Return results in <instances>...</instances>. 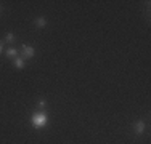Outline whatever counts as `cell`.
I'll list each match as a JSON object with an SVG mask.
<instances>
[{"label": "cell", "mask_w": 151, "mask_h": 144, "mask_svg": "<svg viewBox=\"0 0 151 144\" xmlns=\"http://www.w3.org/2000/svg\"><path fill=\"white\" fill-rule=\"evenodd\" d=\"M2 51H3V43L0 42V55H2Z\"/></svg>", "instance_id": "9c48e42d"}, {"label": "cell", "mask_w": 151, "mask_h": 144, "mask_svg": "<svg viewBox=\"0 0 151 144\" xmlns=\"http://www.w3.org/2000/svg\"><path fill=\"white\" fill-rule=\"evenodd\" d=\"M24 66H26V59H23V58L18 56L15 59V67H16V69H23Z\"/></svg>", "instance_id": "8992f818"}, {"label": "cell", "mask_w": 151, "mask_h": 144, "mask_svg": "<svg viewBox=\"0 0 151 144\" xmlns=\"http://www.w3.org/2000/svg\"><path fill=\"white\" fill-rule=\"evenodd\" d=\"M31 122L32 125H34L35 128H42L47 125V122H48V118H47V114L42 112V110H39V112H34L31 117Z\"/></svg>", "instance_id": "6da1fadb"}, {"label": "cell", "mask_w": 151, "mask_h": 144, "mask_svg": "<svg viewBox=\"0 0 151 144\" xmlns=\"http://www.w3.org/2000/svg\"><path fill=\"white\" fill-rule=\"evenodd\" d=\"M39 107H40V109H44V107H45V101H39Z\"/></svg>", "instance_id": "ba28073f"}, {"label": "cell", "mask_w": 151, "mask_h": 144, "mask_svg": "<svg viewBox=\"0 0 151 144\" xmlns=\"http://www.w3.org/2000/svg\"><path fill=\"white\" fill-rule=\"evenodd\" d=\"M143 131H145V123L142 120H138L135 123V135H143Z\"/></svg>", "instance_id": "3957f363"}, {"label": "cell", "mask_w": 151, "mask_h": 144, "mask_svg": "<svg viewBox=\"0 0 151 144\" xmlns=\"http://www.w3.org/2000/svg\"><path fill=\"white\" fill-rule=\"evenodd\" d=\"M0 11H2V5H0Z\"/></svg>", "instance_id": "30bf717a"}, {"label": "cell", "mask_w": 151, "mask_h": 144, "mask_svg": "<svg viewBox=\"0 0 151 144\" xmlns=\"http://www.w3.org/2000/svg\"><path fill=\"white\" fill-rule=\"evenodd\" d=\"M6 58H8V59H16L18 58V50L16 48H8L6 50Z\"/></svg>", "instance_id": "277c9868"}, {"label": "cell", "mask_w": 151, "mask_h": 144, "mask_svg": "<svg viewBox=\"0 0 151 144\" xmlns=\"http://www.w3.org/2000/svg\"><path fill=\"white\" fill-rule=\"evenodd\" d=\"M34 23H35V26H37L39 29H42V27H45V26H47V19H45L44 16H39L37 19L34 21Z\"/></svg>", "instance_id": "5b68a950"}, {"label": "cell", "mask_w": 151, "mask_h": 144, "mask_svg": "<svg viewBox=\"0 0 151 144\" xmlns=\"http://www.w3.org/2000/svg\"><path fill=\"white\" fill-rule=\"evenodd\" d=\"M5 38H6V42H15V34H12V32H8Z\"/></svg>", "instance_id": "52a82bcc"}, {"label": "cell", "mask_w": 151, "mask_h": 144, "mask_svg": "<svg viewBox=\"0 0 151 144\" xmlns=\"http://www.w3.org/2000/svg\"><path fill=\"white\" fill-rule=\"evenodd\" d=\"M35 55V50L32 48V46H29V45H23V59H31L32 56Z\"/></svg>", "instance_id": "7a4b0ae2"}]
</instances>
